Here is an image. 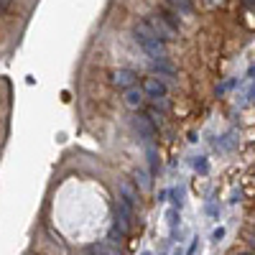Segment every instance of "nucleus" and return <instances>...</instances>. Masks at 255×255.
<instances>
[{
	"label": "nucleus",
	"instance_id": "obj_1",
	"mask_svg": "<svg viewBox=\"0 0 255 255\" xmlns=\"http://www.w3.org/2000/svg\"><path fill=\"white\" fill-rule=\"evenodd\" d=\"M133 38L138 41V46L145 51V56L151 61H161L166 59V44L163 41H158V36L151 31V26H148V20H135L133 26Z\"/></svg>",
	"mask_w": 255,
	"mask_h": 255
},
{
	"label": "nucleus",
	"instance_id": "obj_2",
	"mask_svg": "<svg viewBox=\"0 0 255 255\" xmlns=\"http://www.w3.org/2000/svg\"><path fill=\"white\" fill-rule=\"evenodd\" d=\"M140 90H143V95H145V100H153L156 105L161 102H166V84H163V79H158V77H145L143 79V84H140Z\"/></svg>",
	"mask_w": 255,
	"mask_h": 255
},
{
	"label": "nucleus",
	"instance_id": "obj_3",
	"mask_svg": "<svg viewBox=\"0 0 255 255\" xmlns=\"http://www.w3.org/2000/svg\"><path fill=\"white\" fill-rule=\"evenodd\" d=\"M110 82L115 84L118 90H130V87H135L138 84V72H133V69H118V72H113L110 74Z\"/></svg>",
	"mask_w": 255,
	"mask_h": 255
},
{
	"label": "nucleus",
	"instance_id": "obj_4",
	"mask_svg": "<svg viewBox=\"0 0 255 255\" xmlns=\"http://www.w3.org/2000/svg\"><path fill=\"white\" fill-rule=\"evenodd\" d=\"M133 128L138 130V135L143 138L145 145H151V143H153V138H156V125L148 120L145 115H135V118H133Z\"/></svg>",
	"mask_w": 255,
	"mask_h": 255
},
{
	"label": "nucleus",
	"instance_id": "obj_5",
	"mask_svg": "<svg viewBox=\"0 0 255 255\" xmlns=\"http://www.w3.org/2000/svg\"><path fill=\"white\" fill-rule=\"evenodd\" d=\"M148 20V26H151V31L158 36V41H163V44H166V41H171V38H176V33L171 31V28H168L166 23H163V20H161V15L158 13H153V15H148L145 18Z\"/></svg>",
	"mask_w": 255,
	"mask_h": 255
},
{
	"label": "nucleus",
	"instance_id": "obj_6",
	"mask_svg": "<svg viewBox=\"0 0 255 255\" xmlns=\"http://www.w3.org/2000/svg\"><path fill=\"white\" fill-rule=\"evenodd\" d=\"M133 220H135V215H133V207L128 204L125 199H120L118 202V225L125 230V232H130V227H133Z\"/></svg>",
	"mask_w": 255,
	"mask_h": 255
},
{
	"label": "nucleus",
	"instance_id": "obj_7",
	"mask_svg": "<svg viewBox=\"0 0 255 255\" xmlns=\"http://www.w3.org/2000/svg\"><path fill=\"white\" fill-rule=\"evenodd\" d=\"M125 105H128V108H130V110H140L143 108V105H145V95H143V90L138 87V84H135V87H130V90H125Z\"/></svg>",
	"mask_w": 255,
	"mask_h": 255
},
{
	"label": "nucleus",
	"instance_id": "obj_8",
	"mask_svg": "<svg viewBox=\"0 0 255 255\" xmlns=\"http://www.w3.org/2000/svg\"><path fill=\"white\" fill-rule=\"evenodd\" d=\"M120 194H123V199L130 204V207H135V204L140 202V191H138V186H135L130 179L120 181Z\"/></svg>",
	"mask_w": 255,
	"mask_h": 255
},
{
	"label": "nucleus",
	"instance_id": "obj_9",
	"mask_svg": "<svg viewBox=\"0 0 255 255\" xmlns=\"http://www.w3.org/2000/svg\"><path fill=\"white\" fill-rule=\"evenodd\" d=\"M158 15H161V20H163V23L171 28L174 33H179V28H181V18H179L171 8H168V5H161V8H158Z\"/></svg>",
	"mask_w": 255,
	"mask_h": 255
},
{
	"label": "nucleus",
	"instance_id": "obj_10",
	"mask_svg": "<svg viewBox=\"0 0 255 255\" xmlns=\"http://www.w3.org/2000/svg\"><path fill=\"white\" fill-rule=\"evenodd\" d=\"M166 5L176 15H191L194 13V3H191V0H166Z\"/></svg>",
	"mask_w": 255,
	"mask_h": 255
},
{
	"label": "nucleus",
	"instance_id": "obj_11",
	"mask_svg": "<svg viewBox=\"0 0 255 255\" xmlns=\"http://www.w3.org/2000/svg\"><path fill=\"white\" fill-rule=\"evenodd\" d=\"M133 184L140 191H148V189H151V171H145V168H135V171H133Z\"/></svg>",
	"mask_w": 255,
	"mask_h": 255
},
{
	"label": "nucleus",
	"instance_id": "obj_12",
	"mask_svg": "<svg viewBox=\"0 0 255 255\" xmlns=\"http://www.w3.org/2000/svg\"><path fill=\"white\" fill-rule=\"evenodd\" d=\"M145 153H148V161H151V176L158 171V166H161V161H158V151H156V145L151 143V145H145Z\"/></svg>",
	"mask_w": 255,
	"mask_h": 255
},
{
	"label": "nucleus",
	"instance_id": "obj_13",
	"mask_svg": "<svg viewBox=\"0 0 255 255\" xmlns=\"http://www.w3.org/2000/svg\"><path fill=\"white\" fill-rule=\"evenodd\" d=\"M100 255H123L120 253V248L118 245H113V243H100V245H92Z\"/></svg>",
	"mask_w": 255,
	"mask_h": 255
},
{
	"label": "nucleus",
	"instance_id": "obj_14",
	"mask_svg": "<svg viewBox=\"0 0 255 255\" xmlns=\"http://www.w3.org/2000/svg\"><path fill=\"white\" fill-rule=\"evenodd\" d=\"M125 235H128V232H125V230H123V227H120L118 222H115V225L110 227V243H113V245L123 243V240H125Z\"/></svg>",
	"mask_w": 255,
	"mask_h": 255
},
{
	"label": "nucleus",
	"instance_id": "obj_15",
	"mask_svg": "<svg viewBox=\"0 0 255 255\" xmlns=\"http://www.w3.org/2000/svg\"><path fill=\"white\" fill-rule=\"evenodd\" d=\"M153 72H158V74H168V77H171V74H174V67H171V64H168L166 59H161V61H153Z\"/></svg>",
	"mask_w": 255,
	"mask_h": 255
},
{
	"label": "nucleus",
	"instance_id": "obj_16",
	"mask_svg": "<svg viewBox=\"0 0 255 255\" xmlns=\"http://www.w3.org/2000/svg\"><path fill=\"white\" fill-rule=\"evenodd\" d=\"M145 118L151 120L153 125H161V123H163V113H161L158 108H148V110H145Z\"/></svg>",
	"mask_w": 255,
	"mask_h": 255
},
{
	"label": "nucleus",
	"instance_id": "obj_17",
	"mask_svg": "<svg viewBox=\"0 0 255 255\" xmlns=\"http://www.w3.org/2000/svg\"><path fill=\"white\" fill-rule=\"evenodd\" d=\"M194 168H197V171H202V174H207V168H209V166H207V158L199 156V158L194 161Z\"/></svg>",
	"mask_w": 255,
	"mask_h": 255
},
{
	"label": "nucleus",
	"instance_id": "obj_18",
	"mask_svg": "<svg viewBox=\"0 0 255 255\" xmlns=\"http://www.w3.org/2000/svg\"><path fill=\"white\" fill-rule=\"evenodd\" d=\"M225 238V227H217L215 232H212V240H215V243H220Z\"/></svg>",
	"mask_w": 255,
	"mask_h": 255
},
{
	"label": "nucleus",
	"instance_id": "obj_19",
	"mask_svg": "<svg viewBox=\"0 0 255 255\" xmlns=\"http://www.w3.org/2000/svg\"><path fill=\"white\" fill-rule=\"evenodd\" d=\"M253 102H255V84H253V87L248 90V100H245L243 105H253Z\"/></svg>",
	"mask_w": 255,
	"mask_h": 255
},
{
	"label": "nucleus",
	"instance_id": "obj_20",
	"mask_svg": "<svg viewBox=\"0 0 255 255\" xmlns=\"http://www.w3.org/2000/svg\"><path fill=\"white\" fill-rule=\"evenodd\" d=\"M194 253H197V243H191L189 250H186V255H194Z\"/></svg>",
	"mask_w": 255,
	"mask_h": 255
},
{
	"label": "nucleus",
	"instance_id": "obj_21",
	"mask_svg": "<svg viewBox=\"0 0 255 255\" xmlns=\"http://www.w3.org/2000/svg\"><path fill=\"white\" fill-rule=\"evenodd\" d=\"M84 255H100V253H97V250H95V248L90 245V248H87V253H84Z\"/></svg>",
	"mask_w": 255,
	"mask_h": 255
},
{
	"label": "nucleus",
	"instance_id": "obj_22",
	"mask_svg": "<svg viewBox=\"0 0 255 255\" xmlns=\"http://www.w3.org/2000/svg\"><path fill=\"white\" fill-rule=\"evenodd\" d=\"M250 245L255 248V232H253V235H250Z\"/></svg>",
	"mask_w": 255,
	"mask_h": 255
},
{
	"label": "nucleus",
	"instance_id": "obj_23",
	"mask_svg": "<svg viewBox=\"0 0 255 255\" xmlns=\"http://www.w3.org/2000/svg\"><path fill=\"white\" fill-rule=\"evenodd\" d=\"M245 5H250V8H253V5H255V0H245Z\"/></svg>",
	"mask_w": 255,
	"mask_h": 255
},
{
	"label": "nucleus",
	"instance_id": "obj_24",
	"mask_svg": "<svg viewBox=\"0 0 255 255\" xmlns=\"http://www.w3.org/2000/svg\"><path fill=\"white\" fill-rule=\"evenodd\" d=\"M143 255H151V253H143Z\"/></svg>",
	"mask_w": 255,
	"mask_h": 255
},
{
	"label": "nucleus",
	"instance_id": "obj_25",
	"mask_svg": "<svg viewBox=\"0 0 255 255\" xmlns=\"http://www.w3.org/2000/svg\"><path fill=\"white\" fill-rule=\"evenodd\" d=\"M245 255H253V253H245Z\"/></svg>",
	"mask_w": 255,
	"mask_h": 255
},
{
	"label": "nucleus",
	"instance_id": "obj_26",
	"mask_svg": "<svg viewBox=\"0 0 255 255\" xmlns=\"http://www.w3.org/2000/svg\"><path fill=\"white\" fill-rule=\"evenodd\" d=\"M176 255H179V253H176Z\"/></svg>",
	"mask_w": 255,
	"mask_h": 255
}]
</instances>
